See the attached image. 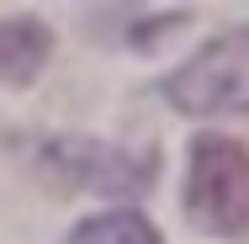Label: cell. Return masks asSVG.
Returning a JSON list of instances; mask_svg holds the SVG:
<instances>
[{"label":"cell","instance_id":"1","mask_svg":"<svg viewBox=\"0 0 249 244\" xmlns=\"http://www.w3.org/2000/svg\"><path fill=\"white\" fill-rule=\"evenodd\" d=\"M186 212H191V223L201 234L249 239V149L239 138L207 133V138L191 144Z\"/></svg>","mask_w":249,"mask_h":244},{"label":"cell","instance_id":"2","mask_svg":"<svg viewBox=\"0 0 249 244\" xmlns=\"http://www.w3.org/2000/svg\"><path fill=\"white\" fill-rule=\"evenodd\" d=\"M164 96L186 117H244L249 112V27L212 38L164 80Z\"/></svg>","mask_w":249,"mask_h":244},{"label":"cell","instance_id":"3","mask_svg":"<svg viewBox=\"0 0 249 244\" xmlns=\"http://www.w3.org/2000/svg\"><path fill=\"white\" fill-rule=\"evenodd\" d=\"M43 159L64 186H85V191H106V196H133L154 175V159H133V154H117V149L85 144V138L48 144Z\"/></svg>","mask_w":249,"mask_h":244},{"label":"cell","instance_id":"4","mask_svg":"<svg viewBox=\"0 0 249 244\" xmlns=\"http://www.w3.org/2000/svg\"><path fill=\"white\" fill-rule=\"evenodd\" d=\"M53 53V32L37 16L0 21V85H32Z\"/></svg>","mask_w":249,"mask_h":244},{"label":"cell","instance_id":"5","mask_svg":"<svg viewBox=\"0 0 249 244\" xmlns=\"http://www.w3.org/2000/svg\"><path fill=\"white\" fill-rule=\"evenodd\" d=\"M64 244H159V228L143 212H101V218H85Z\"/></svg>","mask_w":249,"mask_h":244}]
</instances>
